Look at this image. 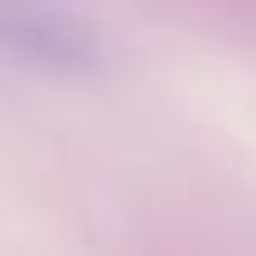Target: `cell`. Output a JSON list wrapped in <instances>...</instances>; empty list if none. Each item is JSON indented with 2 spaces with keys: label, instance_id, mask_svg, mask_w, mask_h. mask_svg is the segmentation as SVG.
<instances>
[{
  "label": "cell",
  "instance_id": "cell-1",
  "mask_svg": "<svg viewBox=\"0 0 256 256\" xmlns=\"http://www.w3.org/2000/svg\"><path fill=\"white\" fill-rule=\"evenodd\" d=\"M104 38L81 0H0V62L43 76H86Z\"/></svg>",
  "mask_w": 256,
  "mask_h": 256
}]
</instances>
